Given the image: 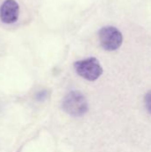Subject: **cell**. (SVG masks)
Listing matches in <instances>:
<instances>
[{
	"instance_id": "obj_1",
	"label": "cell",
	"mask_w": 151,
	"mask_h": 152,
	"mask_svg": "<svg viewBox=\"0 0 151 152\" xmlns=\"http://www.w3.org/2000/svg\"><path fill=\"white\" fill-rule=\"evenodd\" d=\"M74 68L80 77L88 81L97 80L103 71L100 61L94 57L76 61L74 63Z\"/></svg>"
},
{
	"instance_id": "obj_2",
	"label": "cell",
	"mask_w": 151,
	"mask_h": 152,
	"mask_svg": "<svg viewBox=\"0 0 151 152\" xmlns=\"http://www.w3.org/2000/svg\"><path fill=\"white\" fill-rule=\"evenodd\" d=\"M63 110L72 117H81L87 112L88 104L85 97L77 91L69 93L62 103Z\"/></svg>"
},
{
	"instance_id": "obj_3",
	"label": "cell",
	"mask_w": 151,
	"mask_h": 152,
	"mask_svg": "<svg viewBox=\"0 0 151 152\" xmlns=\"http://www.w3.org/2000/svg\"><path fill=\"white\" fill-rule=\"evenodd\" d=\"M99 39L101 45L106 51H116L123 43V35L121 31L114 26H105L99 31Z\"/></svg>"
},
{
	"instance_id": "obj_4",
	"label": "cell",
	"mask_w": 151,
	"mask_h": 152,
	"mask_svg": "<svg viewBox=\"0 0 151 152\" xmlns=\"http://www.w3.org/2000/svg\"><path fill=\"white\" fill-rule=\"evenodd\" d=\"M20 13V6L15 0H5L0 7V20L5 24L17 21Z\"/></svg>"
},
{
	"instance_id": "obj_5",
	"label": "cell",
	"mask_w": 151,
	"mask_h": 152,
	"mask_svg": "<svg viewBox=\"0 0 151 152\" xmlns=\"http://www.w3.org/2000/svg\"><path fill=\"white\" fill-rule=\"evenodd\" d=\"M145 106L148 112L151 114V91H150L145 96Z\"/></svg>"
}]
</instances>
